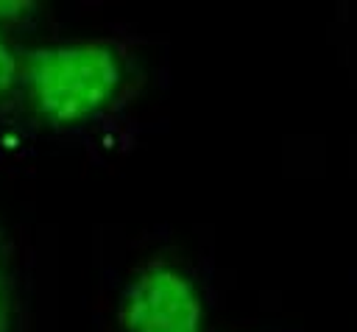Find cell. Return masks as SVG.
Here are the masks:
<instances>
[{
    "instance_id": "obj_1",
    "label": "cell",
    "mask_w": 357,
    "mask_h": 332,
    "mask_svg": "<svg viewBox=\"0 0 357 332\" xmlns=\"http://www.w3.org/2000/svg\"><path fill=\"white\" fill-rule=\"evenodd\" d=\"M120 81L117 53L98 42L39 45L20 61V86L33 114L53 126H73L106 109Z\"/></svg>"
},
{
    "instance_id": "obj_2",
    "label": "cell",
    "mask_w": 357,
    "mask_h": 332,
    "mask_svg": "<svg viewBox=\"0 0 357 332\" xmlns=\"http://www.w3.org/2000/svg\"><path fill=\"white\" fill-rule=\"evenodd\" d=\"M201 324L204 310L192 282L170 265L142 271L126 293V332H201Z\"/></svg>"
},
{
    "instance_id": "obj_3",
    "label": "cell",
    "mask_w": 357,
    "mask_h": 332,
    "mask_svg": "<svg viewBox=\"0 0 357 332\" xmlns=\"http://www.w3.org/2000/svg\"><path fill=\"white\" fill-rule=\"evenodd\" d=\"M17 326V276L14 251L8 232L0 223V332H14Z\"/></svg>"
},
{
    "instance_id": "obj_4",
    "label": "cell",
    "mask_w": 357,
    "mask_h": 332,
    "mask_svg": "<svg viewBox=\"0 0 357 332\" xmlns=\"http://www.w3.org/2000/svg\"><path fill=\"white\" fill-rule=\"evenodd\" d=\"M20 61L22 53H17L6 31H0V100H6L20 86Z\"/></svg>"
},
{
    "instance_id": "obj_5",
    "label": "cell",
    "mask_w": 357,
    "mask_h": 332,
    "mask_svg": "<svg viewBox=\"0 0 357 332\" xmlns=\"http://www.w3.org/2000/svg\"><path fill=\"white\" fill-rule=\"evenodd\" d=\"M36 11H39V6L28 3V0H0V31L6 25H20V22L31 20Z\"/></svg>"
}]
</instances>
